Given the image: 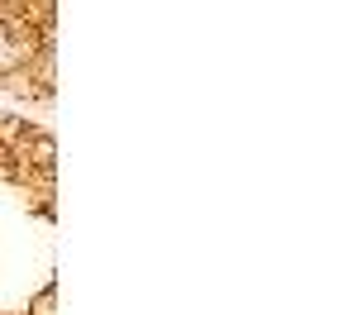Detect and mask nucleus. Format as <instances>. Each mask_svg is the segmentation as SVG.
Segmentation results:
<instances>
[{
	"instance_id": "f257e3e1",
	"label": "nucleus",
	"mask_w": 358,
	"mask_h": 315,
	"mask_svg": "<svg viewBox=\"0 0 358 315\" xmlns=\"http://www.w3.org/2000/svg\"><path fill=\"white\" fill-rule=\"evenodd\" d=\"M0 15H5V0H0Z\"/></svg>"
}]
</instances>
